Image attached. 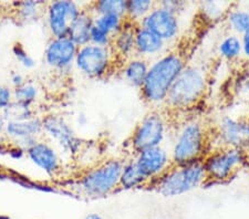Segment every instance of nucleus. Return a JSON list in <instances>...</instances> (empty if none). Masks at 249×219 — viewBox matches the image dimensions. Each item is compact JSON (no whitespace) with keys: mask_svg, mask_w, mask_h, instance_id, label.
<instances>
[{"mask_svg":"<svg viewBox=\"0 0 249 219\" xmlns=\"http://www.w3.org/2000/svg\"><path fill=\"white\" fill-rule=\"evenodd\" d=\"M14 101L26 105L35 106L41 95V89L37 82L27 80L22 85L13 89Z\"/></svg>","mask_w":249,"mask_h":219,"instance_id":"23","label":"nucleus"},{"mask_svg":"<svg viewBox=\"0 0 249 219\" xmlns=\"http://www.w3.org/2000/svg\"><path fill=\"white\" fill-rule=\"evenodd\" d=\"M6 118L3 117L2 112H0V134H3V131H5V126H6Z\"/></svg>","mask_w":249,"mask_h":219,"instance_id":"40","label":"nucleus"},{"mask_svg":"<svg viewBox=\"0 0 249 219\" xmlns=\"http://www.w3.org/2000/svg\"><path fill=\"white\" fill-rule=\"evenodd\" d=\"M89 7L94 16L115 15L125 18L126 1L124 0H101L89 3Z\"/></svg>","mask_w":249,"mask_h":219,"instance_id":"25","label":"nucleus"},{"mask_svg":"<svg viewBox=\"0 0 249 219\" xmlns=\"http://www.w3.org/2000/svg\"><path fill=\"white\" fill-rule=\"evenodd\" d=\"M3 117L7 122H19L30 119L37 115V110L35 106L26 105L22 103L13 101V103L2 111Z\"/></svg>","mask_w":249,"mask_h":219,"instance_id":"28","label":"nucleus"},{"mask_svg":"<svg viewBox=\"0 0 249 219\" xmlns=\"http://www.w3.org/2000/svg\"><path fill=\"white\" fill-rule=\"evenodd\" d=\"M160 7L165 8L166 10L171 11L176 16H178L180 13H183L184 9H185L186 3L184 1H174V0H171V1H162L159 2Z\"/></svg>","mask_w":249,"mask_h":219,"instance_id":"34","label":"nucleus"},{"mask_svg":"<svg viewBox=\"0 0 249 219\" xmlns=\"http://www.w3.org/2000/svg\"><path fill=\"white\" fill-rule=\"evenodd\" d=\"M84 219H104V218L101 216V215L92 213V214L88 215V216H86V218H84Z\"/></svg>","mask_w":249,"mask_h":219,"instance_id":"41","label":"nucleus"},{"mask_svg":"<svg viewBox=\"0 0 249 219\" xmlns=\"http://www.w3.org/2000/svg\"><path fill=\"white\" fill-rule=\"evenodd\" d=\"M13 53L15 55V58L17 59V61H19L20 65L27 67V69H32V67L36 66L35 59L29 54V52L26 50V48L23 47L22 43H15L13 47Z\"/></svg>","mask_w":249,"mask_h":219,"instance_id":"30","label":"nucleus"},{"mask_svg":"<svg viewBox=\"0 0 249 219\" xmlns=\"http://www.w3.org/2000/svg\"><path fill=\"white\" fill-rule=\"evenodd\" d=\"M79 47L69 37L50 38L45 54L46 65L57 72H68L74 66Z\"/></svg>","mask_w":249,"mask_h":219,"instance_id":"11","label":"nucleus"},{"mask_svg":"<svg viewBox=\"0 0 249 219\" xmlns=\"http://www.w3.org/2000/svg\"><path fill=\"white\" fill-rule=\"evenodd\" d=\"M3 135L8 142L17 141L25 137H43L42 118L35 117L26 121L7 122Z\"/></svg>","mask_w":249,"mask_h":219,"instance_id":"17","label":"nucleus"},{"mask_svg":"<svg viewBox=\"0 0 249 219\" xmlns=\"http://www.w3.org/2000/svg\"><path fill=\"white\" fill-rule=\"evenodd\" d=\"M208 77L204 67L188 63L173 83L160 107L170 114L195 109L206 97Z\"/></svg>","mask_w":249,"mask_h":219,"instance_id":"2","label":"nucleus"},{"mask_svg":"<svg viewBox=\"0 0 249 219\" xmlns=\"http://www.w3.org/2000/svg\"><path fill=\"white\" fill-rule=\"evenodd\" d=\"M6 153H7L8 156H10L11 158H14V159H21L26 155L25 151H22L21 149H19V147L15 146V145H11L10 143H8V147L6 150Z\"/></svg>","mask_w":249,"mask_h":219,"instance_id":"35","label":"nucleus"},{"mask_svg":"<svg viewBox=\"0 0 249 219\" xmlns=\"http://www.w3.org/2000/svg\"><path fill=\"white\" fill-rule=\"evenodd\" d=\"M93 19L94 15L91 11L89 5H87V7H82L81 13L71 25L68 37L78 47L90 43V34L93 27Z\"/></svg>","mask_w":249,"mask_h":219,"instance_id":"19","label":"nucleus"},{"mask_svg":"<svg viewBox=\"0 0 249 219\" xmlns=\"http://www.w3.org/2000/svg\"><path fill=\"white\" fill-rule=\"evenodd\" d=\"M202 162L206 174L205 185L226 184L247 167L244 150L234 147H215Z\"/></svg>","mask_w":249,"mask_h":219,"instance_id":"7","label":"nucleus"},{"mask_svg":"<svg viewBox=\"0 0 249 219\" xmlns=\"http://www.w3.org/2000/svg\"><path fill=\"white\" fill-rule=\"evenodd\" d=\"M47 2L43 1H18L13 3L11 16L19 25H28L39 20L46 13Z\"/></svg>","mask_w":249,"mask_h":219,"instance_id":"20","label":"nucleus"},{"mask_svg":"<svg viewBox=\"0 0 249 219\" xmlns=\"http://www.w3.org/2000/svg\"><path fill=\"white\" fill-rule=\"evenodd\" d=\"M133 159L141 174L147 179L148 186L165 173L172 165L171 154L163 146L144 150L135 154Z\"/></svg>","mask_w":249,"mask_h":219,"instance_id":"14","label":"nucleus"},{"mask_svg":"<svg viewBox=\"0 0 249 219\" xmlns=\"http://www.w3.org/2000/svg\"><path fill=\"white\" fill-rule=\"evenodd\" d=\"M43 137H49L59 146L63 154L72 158L78 157L83 152L86 143L80 138L66 118L59 114L49 113L43 115Z\"/></svg>","mask_w":249,"mask_h":219,"instance_id":"9","label":"nucleus"},{"mask_svg":"<svg viewBox=\"0 0 249 219\" xmlns=\"http://www.w3.org/2000/svg\"><path fill=\"white\" fill-rule=\"evenodd\" d=\"M0 219H11L9 216H5V215H0Z\"/></svg>","mask_w":249,"mask_h":219,"instance_id":"42","label":"nucleus"},{"mask_svg":"<svg viewBox=\"0 0 249 219\" xmlns=\"http://www.w3.org/2000/svg\"><path fill=\"white\" fill-rule=\"evenodd\" d=\"M227 22L231 30L236 34H246L249 33V11L244 9H232L228 11Z\"/></svg>","mask_w":249,"mask_h":219,"instance_id":"29","label":"nucleus"},{"mask_svg":"<svg viewBox=\"0 0 249 219\" xmlns=\"http://www.w3.org/2000/svg\"><path fill=\"white\" fill-rule=\"evenodd\" d=\"M148 182L136 166L133 157H125L121 177H120L119 190L147 188Z\"/></svg>","mask_w":249,"mask_h":219,"instance_id":"22","label":"nucleus"},{"mask_svg":"<svg viewBox=\"0 0 249 219\" xmlns=\"http://www.w3.org/2000/svg\"><path fill=\"white\" fill-rule=\"evenodd\" d=\"M218 53L227 61H236L243 55L242 38L237 34H228L218 45Z\"/></svg>","mask_w":249,"mask_h":219,"instance_id":"24","label":"nucleus"},{"mask_svg":"<svg viewBox=\"0 0 249 219\" xmlns=\"http://www.w3.org/2000/svg\"><path fill=\"white\" fill-rule=\"evenodd\" d=\"M245 121H246V142H245L243 150L245 152V155H246L247 167L249 168V115L247 118H245Z\"/></svg>","mask_w":249,"mask_h":219,"instance_id":"37","label":"nucleus"},{"mask_svg":"<svg viewBox=\"0 0 249 219\" xmlns=\"http://www.w3.org/2000/svg\"><path fill=\"white\" fill-rule=\"evenodd\" d=\"M125 157H107L84 170L75 181L79 194L88 198L106 197L119 190Z\"/></svg>","mask_w":249,"mask_h":219,"instance_id":"4","label":"nucleus"},{"mask_svg":"<svg viewBox=\"0 0 249 219\" xmlns=\"http://www.w3.org/2000/svg\"><path fill=\"white\" fill-rule=\"evenodd\" d=\"M8 147V141L5 137V135L0 134V152H6Z\"/></svg>","mask_w":249,"mask_h":219,"instance_id":"39","label":"nucleus"},{"mask_svg":"<svg viewBox=\"0 0 249 219\" xmlns=\"http://www.w3.org/2000/svg\"><path fill=\"white\" fill-rule=\"evenodd\" d=\"M148 69H150V65H148L145 58L134 55L133 58L126 60L123 63L121 67V72L127 83H130L132 86L138 87L140 90L144 81H145Z\"/></svg>","mask_w":249,"mask_h":219,"instance_id":"21","label":"nucleus"},{"mask_svg":"<svg viewBox=\"0 0 249 219\" xmlns=\"http://www.w3.org/2000/svg\"><path fill=\"white\" fill-rule=\"evenodd\" d=\"M206 184L203 162L185 165L172 164L165 173L152 182L147 189H152L164 197L182 196Z\"/></svg>","mask_w":249,"mask_h":219,"instance_id":"5","label":"nucleus"},{"mask_svg":"<svg viewBox=\"0 0 249 219\" xmlns=\"http://www.w3.org/2000/svg\"><path fill=\"white\" fill-rule=\"evenodd\" d=\"M0 174H1V166H0Z\"/></svg>","mask_w":249,"mask_h":219,"instance_id":"43","label":"nucleus"},{"mask_svg":"<svg viewBox=\"0 0 249 219\" xmlns=\"http://www.w3.org/2000/svg\"><path fill=\"white\" fill-rule=\"evenodd\" d=\"M246 142V121L245 118H237L224 117L213 125V149L234 147L243 149Z\"/></svg>","mask_w":249,"mask_h":219,"instance_id":"12","label":"nucleus"},{"mask_svg":"<svg viewBox=\"0 0 249 219\" xmlns=\"http://www.w3.org/2000/svg\"><path fill=\"white\" fill-rule=\"evenodd\" d=\"M202 13H203V17L205 16L207 19H216L218 18L220 15L223 14V9L220 8V5L217 2L214 1H207L202 3Z\"/></svg>","mask_w":249,"mask_h":219,"instance_id":"32","label":"nucleus"},{"mask_svg":"<svg viewBox=\"0 0 249 219\" xmlns=\"http://www.w3.org/2000/svg\"><path fill=\"white\" fill-rule=\"evenodd\" d=\"M139 25L158 35L164 42L178 38L180 28L178 16L160 7L159 2Z\"/></svg>","mask_w":249,"mask_h":219,"instance_id":"13","label":"nucleus"},{"mask_svg":"<svg viewBox=\"0 0 249 219\" xmlns=\"http://www.w3.org/2000/svg\"><path fill=\"white\" fill-rule=\"evenodd\" d=\"M156 2L151 0H130L126 1V16L127 21L139 23L151 13V10L155 7Z\"/></svg>","mask_w":249,"mask_h":219,"instance_id":"26","label":"nucleus"},{"mask_svg":"<svg viewBox=\"0 0 249 219\" xmlns=\"http://www.w3.org/2000/svg\"><path fill=\"white\" fill-rule=\"evenodd\" d=\"M242 45H243V55L249 59V33L242 35Z\"/></svg>","mask_w":249,"mask_h":219,"instance_id":"38","label":"nucleus"},{"mask_svg":"<svg viewBox=\"0 0 249 219\" xmlns=\"http://www.w3.org/2000/svg\"><path fill=\"white\" fill-rule=\"evenodd\" d=\"M125 23V18L115 15H99L94 16L93 19V26L110 34L111 37H114L116 34L120 33Z\"/></svg>","mask_w":249,"mask_h":219,"instance_id":"27","label":"nucleus"},{"mask_svg":"<svg viewBox=\"0 0 249 219\" xmlns=\"http://www.w3.org/2000/svg\"><path fill=\"white\" fill-rule=\"evenodd\" d=\"M248 72H249V67H248Z\"/></svg>","mask_w":249,"mask_h":219,"instance_id":"44","label":"nucleus"},{"mask_svg":"<svg viewBox=\"0 0 249 219\" xmlns=\"http://www.w3.org/2000/svg\"><path fill=\"white\" fill-rule=\"evenodd\" d=\"M213 150V125L191 118L180 125L171 152L172 164L185 165L203 161Z\"/></svg>","mask_w":249,"mask_h":219,"instance_id":"3","label":"nucleus"},{"mask_svg":"<svg viewBox=\"0 0 249 219\" xmlns=\"http://www.w3.org/2000/svg\"><path fill=\"white\" fill-rule=\"evenodd\" d=\"M81 10L82 6L74 1L47 2L45 17L51 38L68 37L71 25Z\"/></svg>","mask_w":249,"mask_h":219,"instance_id":"10","label":"nucleus"},{"mask_svg":"<svg viewBox=\"0 0 249 219\" xmlns=\"http://www.w3.org/2000/svg\"><path fill=\"white\" fill-rule=\"evenodd\" d=\"M118 63L120 65L110 47L88 43L79 47L74 66L87 78L98 80L107 78L115 69H121L116 66Z\"/></svg>","mask_w":249,"mask_h":219,"instance_id":"8","label":"nucleus"},{"mask_svg":"<svg viewBox=\"0 0 249 219\" xmlns=\"http://www.w3.org/2000/svg\"><path fill=\"white\" fill-rule=\"evenodd\" d=\"M135 28L136 23L126 20L123 29L112 39L110 48L121 67L126 60L135 55Z\"/></svg>","mask_w":249,"mask_h":219,"instance_id":"16","label":"nucleus"},{"mask_svg":"<svg viewBox=\"0 0 249 219\" xmlns=\"http://www.w3.org/2000/svg\"><path fill=\"white\" fill-rule=\"evenodd\" d=\"M10 81H11V85H13V89H15V87L22 85L23 83L27 81V79L25 78V75H22L20 73H13L11 74Z\"/></svg>","mask_w":249,"mask_h":219,"instance_id":"36","label":"nucleus"},{"mask_svg":"<svg viewBox=\"0 0 249 219\" xmlns=\"http://www.w3.org/2000/svg\"><path fill=\"white\" fill-rule=\"evenodd\" d=\"M14 101L13 87L0 84V112L7 109Z\"/></svg>","mask_w":249,"mask_h":219,"instance_id":"33","label":"nucleus"},{"mask_svg":"<svg viewBox=\"0 0 249 219\" xmlns=\"http://www.w3.org/2000/svg\"><path fill=\"white\" fill-rule=\"evenodd\" d=\"M185 46H176L150 65L145 81L140 89L141 98L146 104L154 109L164 104L173 83L190 63Z\"/></svg>","mask_w":249,"mask_h":219,"instance_id":"1","label":"nucleus"},{"mask_svg":"<svg viewBox=\"0 0 249 219\" xmlns=\"http://www.w3.org/2000/svg\"><path fill=\"white\" fill-rule=\"evenodd\" d=\"M26 156L51 177H57L62 173L63 164L60 155L46 139L40 138L31 149L27 151Z\"/></svg>","mask_w":249,"mask_h":219,"instance_id":"15","label":"nucleus"},{"mask_svg":"<svg viewBox=\"0 0 249 219\" xmlns=\"http://www.w3.org/2000/svg\"><path fill=\"white\" fill-rule=\"evenodd\" d=\"M112 39H113V37H111L110 34L104 33L101 29H99V28L94 26L92 27L90 34V43L101 47H110Z\"/></svg>","mask_w":249,"mask_h":219,"instance_id":"31","label":"nucleus"},{"mask_svg":"<svg viewBox=\"0 0 249 219\" xmlns=\"http://www.w3.org/2000/svg\"><path fill=\"white\" fill-rule=\"evenodd\" d=\"M168 123V114L163 107H155L147 112L127 138L126 147L130 153L126 157H133L144 150L162 146L170 127Z\"/></svg>","mask_w":249,"mask_h":219,"instance_id":"6","label":"nucleus"},{"mask_svg":"<svg viewBox=\"0 0 249 219\" xmlns=\"http://www.w3.org/2000/svg\"><path fill=\"white\" fill-rule=\"evenodd\" d=\"M165 43L158 35L152 34L145 28L136 25L135 28V55L141 58L160 53L165 48Z\"/></svg>","mask_w":249,"mask_h":219,"instance_id":"18","label":"nucleus"}]
</instances>
